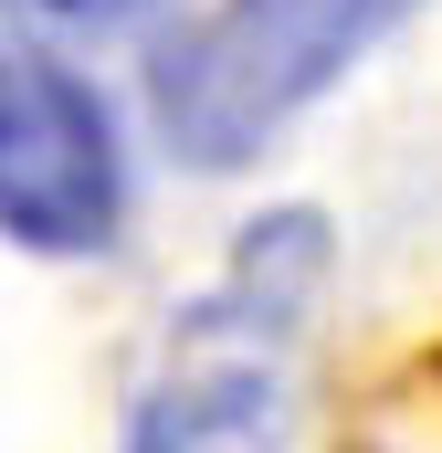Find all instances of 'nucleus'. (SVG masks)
Segmentation results:
<instances>
[{"label": "nucleus", "instance_id": "f257e3e1", "mask_svg": "<svg viewBox=\"0 0 442 453\" xmlns=\"http://www.w3.org/2000/svg\"><path fill=\"white\" fill-rule=\"evenodd\" d=\"M327 211H263L211 285L169 317L137 380L126 453H285L306 401V338L327 296Z\"/></svg>", "mask_w": 442, "mask_h": 453}, {"label": "nucleus", "instance_id": "f03ea898", "mask_svg": "<svg viewBox=\"0 0 442 453\" xmlns=\"http://www.w3.org/2000/svg\"><path fill=\"white\" fill-rule=\"evenodd\" d=\"M422 0H211L169 53H158V137L190 169L263 158L295 116L327 96L358 53H379Z\"/></svg>", "mask_w": 442, "mask_h": 453}, {"label": "nucleus", "instance_id": "7ed1b4c3", "mask_svg": "<svg viewBox=\"0 0 442 453\" xmlns=\"http://www.w3.org/2000/svg\"><path fill=\"white\" fill-rule=\"evenodd\" d=\"M126 222V148L106 96L0 21V242L106 253Z\"/></svg>", "mask_w": 442, "mask_h": 453}, {"label": "nucleus", "instance_id": "20e7f679", "mask_svg": "<svg viewBox=\"0 0 442 453\" xmlns=\"http://www.w3.org/2000/svg\"><path fill=\"white\" fill-rule=\"evenodd\" d=\"M42 11H64V21H95V32H126L137 11H158V0H42Z\"/></svg>", "mask_w": 442, "mask_h": 453}]
</instances>
